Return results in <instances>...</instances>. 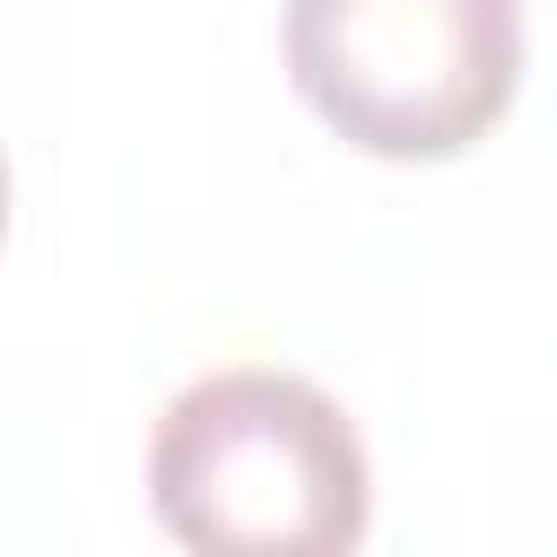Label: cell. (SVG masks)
<instances>
[{"instance_id":"obj_1","label":"cell","mask_w":557,"mask_h":557,"mask_svg":"<svg viewBox=\"0 0 557 557\" xmlns=\"http://www.w3.org/2000/svg\"><path fill=\"white\" fill-rule=\"evenodd\" d=\"M148 505L209 557H339L366 540V444L348 409L287 366L183 383L148 435Z\"/></svg>"},{"instance_id":"obj_2","label":"cell","mask_w":557,"mask_h":557,"mask_svg":"<svg viewBox=\"0 0 557 557\" xmlns=\"http://www.w3.org/2000/svg\"><path fill=\"white\" fill-rule=\"evenodd\" d=\"M296 96L366 157H461L522 87V0H287Z\"/></svg>"},{"instance_id":"obj_3","label":"cell","mask_w":557,"mask_h":557,"mask_svg":"<svg viewBox=\"0 0 557 557\" xmlns=\"http://www.w3.org/2000/svg\"><path fill=\"white\" fill-rule=\"evenodd\" d=\"M0 235H9V157H0Z\"/></svg>"}]
</instances>
